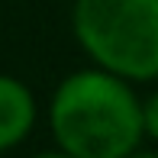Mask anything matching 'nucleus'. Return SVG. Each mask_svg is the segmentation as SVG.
Instances as JSON below:
<instances>
[{
    "label": "nucleus",
    "mask_w": 158,
    "mask_h": 158,
    "mask_svg": "<svg viewBox=\"0 0 158 158\" xmlns=\"http://www.w3.org/2000/svg\"><path fill=\"white\" fill-rule=\"evenodd\" d=\"M55 148L74 158H123L142 145V97L132 81L87 64L64 74L48 100Z\"/></svg>",
    "instance_id": "nucleus-1"
},
{
    "label": "nucleus",
    "mask_w": 158,
    "mask_h": 158,
    "mask_svg": "<svg viewBox=\"0 0 158 158\" xmlns=\"http://www.w3.org/2000/svg\"><path fill=\"white\" fill-rule=\"evenodd\" d=\"M71 32L90 64L132 84L158 81V0H74Z\"/></svg>",
    "instance_id": "nucleus-2"
},
{
    "label": "nucleus",
    "mask_w": 158,
    "mask_h": 158,
    "mask_svg": "<svg viewBox=\"0 0 158 158\" xmlns=\"http://www.w3.org/2000/svg\"><path fill=\"white\" fill-rule=\"evenodd\" d=\"M35 119H39V103L32 87L13 74H0V155L23 145Z\"/></svg>",
    "instance_id": "nucleus-3"
},
{
    "label": "nucleus",
    "mask_w": 158,
    "mask_h": 158,
    "mask_svg": "<svg viewBox=\"0 0 158 158\" xmlns=\"http://www.w3.org/2000/svg\"><path fill=\"white\" fill-rule=\"evenodd\" d=\"M142 129H145V139L158 145V87L142 100Z\"/></svg>",
    "instance_id": "nucleus-4"
},
{
    "label": "nucleus",
    "mask_w": 158,
    "mask_h": 158,
    "mask_svg": "<svg viewBox=\"0 0 158 158\" xmlns=\"http://www.w3.org/2000/svg\"><path fill=\"white\" fill-rule=\"evenodd\" d=\"M29 158H74V155H68V152H61V148H48V152H35Z\"/></svg>",
    "instance_id": "nucleus-6"
},
{
    "label": "nucleus",
    "mask_w": 158,
    "mask_h": 158,
    "mask_svg": "<svg viewBox=\"0 0 158 158\" xmlns=\"http://www.w3.org/2000/svg\"><path fill=\"white\" fill-rule=\"evenodd\" d=\"M123 158H158V152H155V148H132V152H129V155H123Z\"/></svg>",
    "instance_id": "nucleus-5"
}]
</instances>
